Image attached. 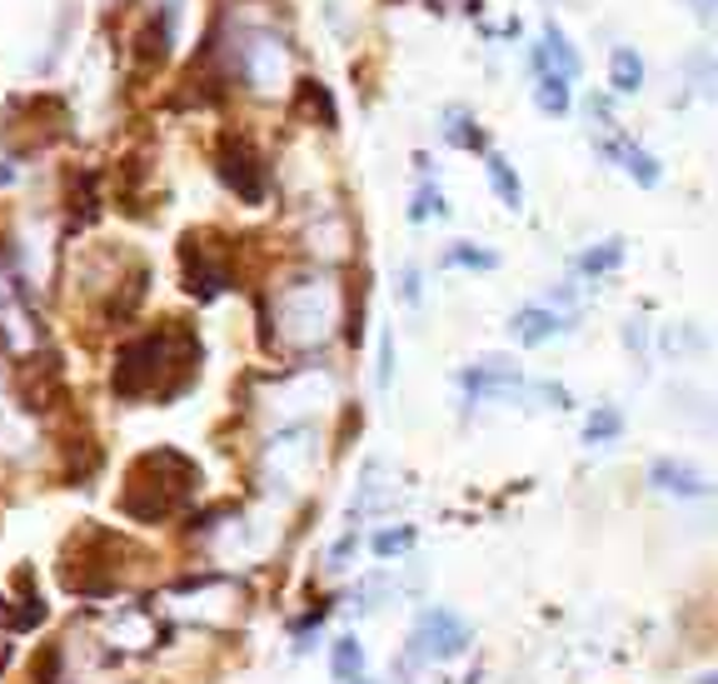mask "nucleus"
<instances>
[{
    "instance_id": "20",
    "label": "nucleus",
    "mask_w": 718,
    "mask_h": 684,
    "mask_svg": "<svg viewBox=\"0 0 718 684\" xmlns=\"http://www.w3.org/2000/svg\"><path fill=\"white\" fill-rule=\"evenodd\" d=\"M70 35H75V0H60V16H55V31H50V55L45 61H35V71H55L60 55L70 51Z\"/></svg>"
},
{
    "instance_id": "1",
    "label": "nucleus",
    "mask_w": 718,
    "mask_h": 684,
    "mask_svg": "<svg viewBox=\"0 0 718 684\" xmlns=\"http://www.w3.org/2000/svg\"><path fill=\"white\" fill-rule=\"evenodd\" d=\"M195 370H199V340L180 320H165L120 345L110 385H115L120 400H175L195 385Z\"/></svg>"
},
{
    "instance_id": "17",
    "label": "nucleus",
    "mask_w": 718,
    "mask_h": 684,
    "mask_svg": "<svg viewBox=\"0 0 718 684\" xmlns=\"http://www.w3.org/2000/svg\"><path fill=\"white\" fill-rule=\"evenodd\" d=\"M359 670H365V644H359L355 634H339V640L329 644V674H335L339 684H355Z\"/></svg>"
},
{
    "instance_id": "7",
    "label": "nucleus",
    "mask_w": 718,
    "mask_h": 684,
    "mask_svg": "<svg viewBox=\"0 0 718 684\" xmlns=\"http://www.w3.org/2000/svg\"><path fill=\"white\" fill-rule=\"evenodd\" d=\"M459 390H464V400H514V395H524V370L504 355H484L459 370Z\"/></svg>"
},
{
    "instance_id": "21",
    "label": "nucleus",
    "mask_w": 718,
    "mask_h": 684,
    "mask_svg": "<svg viewBox=\"0 0 718 684\" xmlns=\"http://www.w3.org/2000/svg\"><path fill=\"white\" fill-rule=\"evenodd\" d=\"M624 435V410L618 405H598L584 420V445H614Z\"/></svg>"
},
{
    "instance_id": "16",
    "label": "nucleus",
    "mask_w": 718,
    "mask_h": 684,
    "mask_svg": "<svg viewBox=\"0 0 718 684\" xmlns=\"http://www.w3.org/2000/svg\"><path fill=\"white\" fill-rule=\"evenodd\" d=\"M534 105H538V115H548V121H564L568 105H574V91H568L564 75H538L534 81Z\"/></svg>"
},
{
    "instance_id": "22",
    "label": "nucleus",
    "mask_w": 718,
    "mask_h": 684,
    "mask_svg": "<svg viewBox=\"0 0 718 684\" xmlns=\"http://www.w3.org/2000/svg\"><path fill=\"white\" fill-rule=\"evenodd\" d=\"M299 105H309V111L319 115V125H325V131H335V125H339L335 95H329L325 81H299Z\"/></svg>"
},
{
    "instance_id": "14",
    "label": "nucleus",
    "mask_w": 718,
    "mask_h": 684,
    "mask_svg": "<svg viewBox=\"0 0 718 684\" xmlns=\"http://www.w3.org/2000/svg\"><path fill=\"white\" fill-rule=\"evenodd\" d=\"M439 135H444V145H454V151H489L484 131L474 125V115H469L464 105H449V111L439 115Z\"/></svg>"
},
{
    "instance_id": "9",
    "label": "nucleus",
    "mask_w": 718,
    "mask_h": 684,
    "mask_svg": "<svg viewBox=\"0 0 718 684\" xmlns=\"http://www.w3.org/2000/svg\"><path fill=\"white\" fill-rule=\"evenodd\" d=\"M648 484H654L658 494H674V500H708V494L718 490L714 474L698 470L694 460H678V455H658V460L648 464Z\"/></svg>"
},
{
    "instance_id": "8",
    "label": "nucleus",
    "mask_w": 718,
    "mask_h": 684,
    "mask_svg": "<svg viewBox=\"0 0 718 684\" xmlns=\"http://www.w3.org/2000/svg\"><path fill=\"white\" fill-rule=\"evenodd\" d=\"M524 65H529V75H564L568 85L578 81V71H584V61H578V51H574V41H568L564 31H558L554 21H544V31H538V41L529 45V55H524Z\"/></svg>"
},
{
    "instance_id": "12",
    "label": "nucleus",
    "mask_w": 718,
    "mask_h": 684,
    "mask_svg": "<svg viewBox=\"0 0 718 684\" xmlns=\"http://www.w3.org/2000/svg\"><path fill=\"white\" fill-rule=\"evenodd\" d=\"M644 81H648L644 55H638L634 45H614V51H608V85H614V95H638Z\"/></svg>"
},
{
    "instance_id": "23",
    "label": "nucleus",
    "mask_w": 718,
    "mask_h": 684,
    "mask_svg": "<svg viewBox=\"0 0 718 684\" xmlns=\"http://www.w3.org/2000/svg\"><path fill=\"white\" fill-rule=\"evenodd\" d=\"M434 215L444 221V215H449V201H444V191H439L434 181H424V185L414 191V201H409V221L424 225V221H434Z\"/></svg>"
},
{
    "instance_id": "2",
    "label": "nucleus",
    "mask_w": 718,
    "mask_h": 684,
    "mask_svg": "<svg viewBox=\"0 0 718 684\" xmlns=\"http://www.w3.org/2000/svg\"><path fill=\"white\" fill-rule=\"evenodd\" d=\"M205 55L225 71V81H235L239 91L259 95V101H275L289 91V75H295V51H289V35H279V25L269 21H235V25H215L205 41Z\"/></svg>"
},
{
    "instance_id": "30",
    "label": "nucleus",
    "mask_w": 718,
    "mask_h": 684,
    "mask_svg": "<svg viewBox=\"0 0 718 684\" xmlns=\"http://www.w3.org/2000/svg\"><path fill=\"white\" fill-rule=\"evenodd\" d=\"M694 684H718V670H708V674H698Z\"/></svg>"
},
{
    "instance_id": "29",
    "label": "nucleus",
    "mask_w": 718,
    "mask_h": 684,
    "mask_svg": "<svg viewBox=\"0 0 718 684\" xmlns=\"http://www.w3.org/2000/svg\"><path fill=\"white\" fill-rule=\"evenodd\" d=\"M16 181V161H0V185Z\"/></svg>"
},
{
    "instance_id": "18",
    "label": "nucleus",
    "mask_w": 718,
    "mask_h": 684,
    "mask_svg": "<svg viewBox=\"0 0 718 684\" xmlns=\"http://www.w3.org/2000/svg\"><path fill=\"white\" fill-rule=\"evenodd\" d=\"M444 270H499V255L489 245H474V241H454L444 255H439Z\"/></svg>"
},
{
    "instance_id": "6",
    "label": "nucleus",
    "mask_w": 718,
    "mask_h": 684,
    "mask_svg": "<svg viewBox=\"0 0 718 684\" xmlns=\"http://www.w3.org/2000/svg\"><path fill=\"white\" fill-rule=\"evenodd\" d=\"M180 270H185V290L195 295V300H215V295H225L229 285H235V270H229V261L219 255V245H209V235H185V245H180Z\"/></svg>"
},
{
    "instance_id": "15",
    "label": "nucleus",
    "mask_w": 718,
    "mask_h": 684,
    "mask_svg": "<svg viewBox=\"0 0 718 684\" xmlns=\"http://www.w3.org/2000/svg\"><path fill=\"white\" fill-rule=\"evenodd\" d=\"M624 255H628V245L618 241V235H608V241L588 245V251L578 255L574 270H578V275H588V280H604V275H614L618 265H624Z\"/></svg>"
},
{
    "instance_id": "11",
    "label": "nucleus",
    "mask_w": 718,
    "mask_h": 684,
    "mask_svg": "<svg viewBox=\"0 0 718 684\" xmlns=\"http://www.w3.org/2000/svg\"><path fill=\"white\" fill-rule=\"evenodd\" d=\"M598 155L624 165V175L638 185V191H654V185L664 181V165H658V155L644 151L638 141H598Z\"/></svg>"
},
{
    "instance_id": "3",
    "label": "nucleus",
    "mask_w": 718,
    "mask_h": 684,
    "mask_svg": "<svg viewBox=\"0 0 718 684\" xmlns=\"http://www.w3.org/2000/svg\"><path fill=\"white\" fill-rule=\"evenodd\" d=\"M339 280L329 270H299L275 290V340L285 350H319L339 325Z\"/></svg>"
},
{
    "instance_id": "25",
    "label": "nucleus",
    "mask_w": 718,
    "mask_h": 684,
    "mask_svg": "<svg viewBox=\"0 0 718 684\" xmlns=\"http://www.w3.org/2000/svg\"><path fill=\"white\" fill-rule=\"evenodd\" d=\"M389 375H394V340L379 335V390H389Z\"/></svg>"
},
{
    "instance_id": "5",
    "label": "nucleus",
    "mask_w": 718,
    "mask_h": 684,
    "mask_svg": "<svg viewBox=\"0 0 718 684\" xmlns=\"http://www.w3.org/2000/svg\"><path fill=\"white\" fill-rule=\"evenodd\" d=\"M474 644V630H469V620H459L454 610H444V604H429L424 614H419L414 634H409V660H459V654Z\"/></svg>"
},
{
    "instance_id": "13",
    "label": "nucleus",
    "mask_w": 718,
    "mask_h": 684,
    "mask_svg": "<svg viewBox=\"0 0 718 684\" xmlns=\"http://www.w3.org/2000/svg\"><path fill=\"white\" fill-rule=\"evenodd\" d=\"M484 175H489V191L499 195L504 211H524V181H519V171L499 151H484Z\"/></svg>"
},
{
    "instance_id": "19",
    "label": "nucleus",
    "mask_w": 718,
    "mask_h": 684,
    "mask_svg": "<svg viewBox=\"0 0 718 684\" xmlns=\"http://www.w3.org/2000/svg\"><path fill=\"white\" fill-rule=\"evenodd\" d=\"M684 75H688V85H694V95L718 101V55L714 51H688L684 55Z\"/></svg>"
},
{
    "instance_id": "4",
    "label": "nucleus",
    "mask_w": 718,
    "mask_h": 684,
    "mask_svg": "<svg viewBox=\"0 0 718 684\" xmlns=\"http://www.w3.org/2000/svg\"><path fill=\"white\" fill-rule=\"evenodd\" d=\"M215 175L225 181L229 195H239L245 205H265L269 201V165L259 161V151L239 135H225L215 145Z\"/></svg>"
},
{
    "instance_id": "10",
    "label": "nucleus",
    "mask_w": 718,
    "mask_h": 684,
    "mask_svg": "<svg viewBox=\"0 0 718 684\" xmlns=\"http://www.w3.org/2000/svg\"><path fill=\"white\" fill-rule=\"evenodd\" d=\"M558 330H568V315H558L554 305H519V310L509 315V335H514L524 350L548 345Z\"/></svg>"
},
{
    "instance_id": "28",
    "label": "nucleus",
    "mask_w": 718,
    "mask_h": 684,
    "mask_svg": "<svg viewBox=\"0 0 718 684\" xmlns=\"http://www.w3.org/2000/svg\"><path fill=\"white\" fill-rule=\"evenodd\" d=\"M698 25H718V0H684Z\"/></svg>"
},
{
    "instance_id": "24",
    "label": "nucleus",
    "mask_w": 718,
    "mask_h": 684,
    "mask_svg": "<svg viewBox=\"0 0 718 684\" xmlns=\"http://www.w3.org/2000/svg\"><path fill=\"white\" fill-rule=\"evenodd\" d=\"M369 550H375L379 560H394V554L414 550V524H394V530H379L375 540H369Z\"/></svg>"
},
{
    "instance_id": "27",
    "label": "nucleus",
    "mask_w": 718,
    "mask_h": 684,
    "mask_svg": "<svg viewBox=\"0 0 718 684\" xmlns=\"http://www.w3.org/2000/svg\"><path fill=\"white\" fill-rule=\"evenodd\" d=\"M399 295H404V305H419V295H424V290H419V270H414V265H404V270H399Z\"/></svg>"
},
{
    "instance_id": "31",
    "label": "nucleus",
    "mask_w": 718,
    "mask_h": 684,
    "mask_svg": "<svg viewBox=\"0 0 718 684\" xmlns=\"http://www.w3.org/2000/svg\"><path fill=\"white\" fill-rule=\"evenodd\" d=\"M355 684H375V680H365V674H359V680H355Z\"/></svg>"
},
{
    "instance_id": "26",
    "label": "nucleus",
    "mask_w": 718,
    "mask_h": 684,
    "mask_svg": "<svg viewBox=\"0 0 718 684\" xmlns=\"http://www.w3.org/2000/svg\"><path fill=\"white\" fill-rule=\"evenodd\" d=\"M624 345H628V355H638V360H644V350H648L644 320H628V325H624Z\"/></svg>"
}]
</instances>
